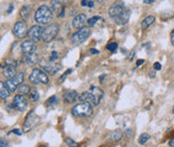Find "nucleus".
Returning <instances> with one entry per match:
<instances>
[{
	"instance_id": "obj_16",
	"label": "nucleus",
	"mask_w": 174,
	"mask_h": 147,
	"mask_svg": "<svg viewBox=\"0 0 174 147\" xmlns=\"http://www.w3.org/2000/svg\"><path fill=\"white\" fill-rule=\"evenodd\" d=\"M41 68L44 70L46 74L55 75L61 70V66L58 64H41Z\"/></svg>"
},
{
	"instance_id": "obj_23",
	"label": "nucleus",
	"mask_w": 174,
	"mask_h": 147,
	"mask_svg": "<svg viewBox=\"0 0 174 147\" xmlns=\"http://www.w3.org/2000/svg\"><path fill=\"white\" fill-rule=\"evenodd\" d=\"M19 14L23 19H27L29 17V14H30V7L29 6H23V7L20 9Z\"/></svg>"
},
{
	"instance_id": "obj_41",
	"label": "nucleus",
	"mask_w": 174,
	"mask_h": 147,
	"mask_svg": "<svg viewBox=\"0 0 174 147\" xmlns=\"http://www.w3.org/2000/svg\"><path fill=\"white\" fill-rule=\"evenodd\" d=\"M91 53H92L93 54H97V53H99V50H97L96 49H92V50H91Z\"/></svg>"
},
{
	"instance_id": "obj_39",
	"label": "nucleus",
	"mask_w": 174,
	"mask_h": 147,
	"mask_svg": "<svg viewBox=\"0 0 174 147\" xmlns=\"http://www.w3.org/2000/svg\"><path fill=\"white\" fill-rule=\"evenodd\" d=\"M144 3H146V4H151V3H154L156 0H143Z\"/></svg>"
},
{
	"instance_id": "obj_37",
	"label": "nucleus",
	"mask_w": 174,
	"mask_h": 147,
	"mask_svg": "<svg viewBox=\"0 0 174 147\" xmlns=\"http://www.w3.org/2000/svg\"><path fill=\"white\" fill-rule=\"evenodd\" d=\"M89 1L90 0H82V2H81L82 6H89Z\"/></svg>"
},
{
	"instance_id": "obj_22",
	"label": "nucleus",
	"mask_w": 174,
	"mask_h": 147,
	"mask_svg": "<svg viewBox=\"0 0 174 147\" xmlns=\"http://www.w3.org/2000/svg\"><path fill=\"white\" fill-rule=\"evenodd\" d=\"M50 4H51V9H53L54 12L58 13V12L61 11V10H64L61 3L60 1H57V0H51Z\"/></svg>"
},
{
	"instance_id": "obj_3",
	"label": "nucleus",
	"mask_w": 174,
	"mask_h": 147,
	"mask_svg": "<svg viewBox=\"0 0 174 147\" xmlns=\"http://www.w3.org/2000/svg\"><path fill=\"white\" fill-rule=\"evenodd\" d=\"M58 29H60V27H58V25L57 24V23H53V24L47 25L46 27H44L43 31V37H41V40L46 43L53 42V39H54L55 36L57 35Z\"/></svg>"
},
{
	"instance_id": "obj_43",
	"label": "nucleus",
	"mask_w": 174,
	"mask_h": 147,
	"mask_svg": "<svg viewBox=\"0 0 174 147\" xmlns=\"http://www.w3.org/2000/svg\"><path fill=\"white\" fill-rule=\"evenodd\" d=\"M169 145L171 146V147H174V139H171L169 141Z\"/></svg>"
},
{
	"instance_id": "obj_13",
	"label": "nucleus",
	"mask_w": 174,
	"mask_h": 147,
	"mask_svg": "<svg viewBox=\"0 0 174 147\" xmlns=\"http://www.w3.org/2000/svg\"><path fill=\"white\" fill-rule=\"evenodd\" d=\"M62 98H64L65 103L72 104L79 99V94L76 93V91H75V90H68L64 93Z\"/></svg>"
},
{
	"instance_id": "obj_18",
	"label": "nucleus",
	"mask_w": 174,
	"mask_h": 147,
	"mask_svg": "<svg viewBox=\"0 0 174 147\" xmlns=\"http://www.w3.org/2000/svg\"><path fill=\"white\" fill-rule=\"evenodd\" d=\"M23 61H24V63H25V64H31V66H32V64H35L38 61V56H37V53H35L24 54Z\"/></svg>"
},
{
	"instance_id": "obj_12",
	"label": "nucleus",
	"mask_w": 174,
	"mask_h": 147,
	"mask_svg": "<svg viewBox=\"0 0 174 147\" xmlns=\"http://www.w3.org/2000/svg\"><path fill=\"white\" fill-rule=\"evenodd\" d=\"M125 9L126 8H125V6L122 4V3H115V4H113L109 9V15L113 19H115L116 17H118Z\"/></svg>"
},
{
	"instance_id": "obj_35",
	"label": "nucleus",
	"mask_w": 174,
	"mask_h": 147,
	"mask_svg": "<svg viewBox=\"0 0 174 147\" xmlns=\"http://www.w3.org/2000/svg\"><path fill=\"white\" fill-rule=\"evenodd\" d=\"M154 69L156 71H160V70H161V64H160V63H155L154 64Z\"/></svg>"
},
{
	"instance_id": "obj_36",
	"label": "nucleus",
	"mask_w": 174,
	"mask_h": 147,
	"mask_svg": "<svg viewBox=\"0 0 174 147\" xmlns=\"http://www.w3.org/2000/svg\"><path fill=\"white\" fill-rule=\"evenodd\" d=\"M12 132H13V133H15L16 135H19V136L22 134V132L20 131L19 129H13V130H12Z\"/></svg>"
},
{
	"instance_id": "obj_46",
	"label": "nucleus",
	"mask_w": 174,
	"mask_h": 147,
	"mask_svg": "<svg viewBox=\"0 0 174 147\" xmlns=\"http://www.w3.org/2000/svg\"><path fill=\"white\" fill-rule=\"evenodd\" d=\"M104 78H105V75H104V76H102V77H100V81H101V82H103Z\"/></svg>"
},
{
	"instance_id": "obj_5",
	"label": "nucleus",
	"mask_w": 174,
	"mask_h": 147,
	"mask_svg": "<svg viewBox=\"0 0 174 147\" xmlns=\"http://www.w3.org/2000/svg\"><path fill=\"white\" fill-rule=\"evenodd\" d=\"M29 81L32 84H44V85H47L48 82H50L46 72L41 71L40 69H33L32 73L29 76Z\"/></svg>"
},
{
	"instance_id": "obj_48",
	"label": "nucleus",
	"mask_w": 174,
	"mask_h": 147,
	"mask_svg": "<svg viewBox=\"0 0 174 147\" xmlns=\"http://www.w3.org/2000/svg\"><path fill=\"white\" fill-rule=\"evenodd\" d=\"M96 1H97V2H99V3H102V2L104 1V0H96Z\"/></svg>"
},
{
	"instance_id": "obj_8",
	"label": "nucleus",
	"mask_w": 174,
	"mask_h": 147,
	"mask_svg": "<svg viewBox=\"0 0 174 147\" xmlns=\"http://www.w3.org/2000/svg\"><path fill=\"white\" fill-rule=\"evenodd\" d=\"M89 93H90V103L93 104L94 106H98L104 96L103 90L99 87H92L89 90Z\"/></svg>"
},
{
	"instance_id": "obj_30",
	"label": "nucleus",
	"mask_w": 174,
	"mask_h": 147,
	"mask_svg": "<svg viewBox=\"0 0 174 147\" xmlns=\"http://www.w3.org/2000/svg\"><path fill=\"white\" fill-rule=\"evenodd\" d=\"M118 49V43L117 42H110L107 46V50H109L110 52H115Z\"/></svg>"
},
{
	"instance_id": "obj_15",
	"label": "nucleus",
	"mask_w": 174,
	"mask_h": 147,
	"mask_svg": "<svg viewBox=\"0 0 174 147\" xmlns=\"http://www.w3.org/2000/svg\"><path fill=\"white\" fill-rule=\"evenodd\" d=\"M87 21H88V19H87V16L85 14H79L72 20V26L76 29H81L83 27H85Z\"/></svg>"
},
{
	"instance_id": "obj_42",
	"label": "nucleus",
	"mask_w": 174,
	"mask_h": 147,
	"mask_svg": "<svg viewBox=\"0 0 174 147\" xmlns=\"http://www.w3.org/2000/svg\"><path fill=\"white\" fill-rule=\"evenodd\" d=\"M171 42H172L173 46H174V30L171 32Z\"/></svg>"
},
{
	"instance_id": "obj_33",
	"label": "nucleus",
	"mask_w": 174,
	"mask_h": 147,
	"mask_svg": "<svg viewBox=\"0 0 174 147\" xmlns=\"http://www.w3.org/2000/svg\"><path fill=\"white\" fill-rule=\"evenodd\" d=\"M72 69H69V70H68V71H67V72H65V74H64V75H62V76H61V77L60 78V81H61H61H64V80H65V77H67V76H68V75H69V74H71V73H72Z\"/></svg>"
},
{
	"instance_id": "obj_25",
	"label": "nucleus",
	"mask_w": 174,
	"mask_h": 147,
	"mask_svg": "<svg viewBox=\"0 0 174 147\" xmlns=\"http://www.w3.org/2000/svg\"><path fill=\"white\" fill-rule=\"evenodd\" d=\"M17 90L19 91V94H22V95H27V94H30V87L28 85H20L18 87Z\"/></svg>"
},
{
	"instance_id": "obj_10",
	"label": "nucleus",
	"mask_w": 174,
	"mask_h": 147,
	"mask_svg": "<svg viewBox=\"0 0 174 147\" xmlns=\"http://www.w3.org/2000/svg\"><path fill=\"white\" fill-rule=\"evenodd\" d=\"M43 27H41L39 25H33L28 31V36L30 40H32L34 42H39L43 37Z\"/></svg>"
},
{
	"instance_id": "obj_7",
	"label": "nucleus",
	"mask_w": 174,
	"mask_h": 147,
	"mask_svg": "<svg viewBox=\"0 0 174 147\" xmlns=\"http://www.w3.org/2000/svg\"><path fill=\"white\" fill-rule=\"evenodd\" d=\"M23 81H24V74L20 73V74H17L16 76L13 77L12 79H9L8 81H6L5 85L10 92H14L18 89L20 85L22 84Z\"/></svg>"
},
{
	"instance_id": "obj_29",
	"label": "nucleus",
	"mask_w": 174,
	"mask_h": 147,
	"mask_svg": "<svg viewBox=\"0 0 174 147\" xmlns=\"http://www.w3.org/2000/svg\"><path fill=\"white\" fill-rule=\"evenodd\" d=\"M100 18H101V17H100V16H98V15H97V16H94V17L88 19L87 23H88L89 26H94V25H96V23L98 22V20H99Z\"/></svg>"
},
{
	"instance_id": "obj_45",
	"label": "nucleus",
	"mask_w": 174,
	"mask_h": 147,
	"mask_svg": "<svg viewBox=\"0 0 174 147\" xmlns=\"http://www.w3.org/2000/svg\"><path fill=\"white\" fill-rule=\"evenodd\" d=\"M11 10H13V6H10V7H9V10H8V13H10V12H11Z\"/></svg>"
},
{
	"instance_id": "obj_19",
	"label": "nucleus",
	"mask_w": 174,
	"mask_h": 147,
	"mask_svg": "<svg viewBox=\"0 0 174 147\" xmlns=\"http://www.w3.org/2000/svg\"><path fill=\"white\" fill-rule=\"evenodd\" d=\"M2 75L7 79H12L16 76V67H6L4 66V71L2 72Z\"/></svg>"
},
{
	"instance_id": "obj_50",
	"label": "nucleus",
	"mask_w": 174,
	"mask_h": 147,
	"mask_svg": "<svg viewBox=\"0 0 174 147\" xmlns=\"http://www.w3.org/2000/svg\"><path fill=\"white\" fill-rule=\"evenodd\" d=\"M172 111H173V114H174V106H173V110Z\"/></svg>"
},
{
	"instance_id": "obj_28",
	"label": "nucleus",
	"mask_w": 174,
	"mask_h": 147,
	"mask_svg": "<svg viewBox=\"0 0 174 147\" xmlns=\"http://www.w3.org/2000/svg\"><path fill=\"white\" fill-rule=\"evenodd\" d=\"M29 99H30V101H32V102H36L39 100V94H38V92L36 90L31 91L29 94Z\"/></svg>"
},
{
	"instance_id": "obj_44",
	"label": "nucleus",
	"mask_w": 174,
	"mask_h": 147,
	"mask_svg": "<svg viewBox=\"0 0 174 147\" xmlns=\"http://www.w3.org/2000/svg\"><path fill=\"white\" fill-rule=\"evenodd\" d=\"M89 7H94V1H91V0H90L89 1Z\"/></svg>"
},
{
	"instance_id": "obj_11",
	"label": "nucleus",
	"mask_w": 174,
	"mask_h": 147,
	"mask_svg": "<svg viewBox=\"0 0 174 147\" xmlns=\"http://www.w3.org/2000/svg\"><path fill=\"white\" fill-rule=\"evenodd\" d=\"M13 105H14V108H16L18 111L21 112L25 111L27 108V100L24 97V95L22 94L16 95L14 99H13Z\"/></svg>"
},
{
	"instance_id": "obj_14",
	"label": "nucleus",
	"mask_w": 174,
	"mask_h": 147,
	"mask_svg": "<svg viewBox=\"0 0 174 147\" xmlns=\"http://www.w3.org/2000/svg\"><path fill=\"white\" fill-rule=\"evenodd\" d=\"M21 50L24 54L33 53L36 50V43L32 40H26L21 43Z\"/></svg>"
},
{
	"instance_id": "obj_26",
	"label": "nucleus",
	"mask_w": 174,
	"mask_h": 147,
	"mask_svg": "<svg viewBox=\"0 0 174 147\" xmlns=\"http://www.w3.org/2000/svg\"><path fill=\"white\" fill-rule=\"evenodd\" d=\"M149 139H150V135L147 134V133H143V134H141L140 137H139L138 142H139V144H145Z\"/></svg>"
},
{
	"instance_id": "obj_27",
	"label": "nucleus",
	"mask_w": 174,
	"mask_h": 147,
	"mask_svg": "<svg viewBox=\"0 0 174 147\" xmlns=\"http://www.w3.org/2000/svg\"><path fill=\"white\" fill-rule=\"evenodd\" d=\"M57 102H58V99L57 96H53V97L47 99V101L46 102V105L47 107H50V106H54V104H57Z\"/></svg>"
},
{
	"instance_id": "obj_9",
	"label": "nucleus",
	"mask_w": 174,
	"mask_h": 147,
	"mask_svg": "<svg viewBox=\"0 0 174 147\" xmlns=\"http://www.w3.org/2000/svg\"><path fill=\"white\" fill-rule=\"evenodd\" d=\"M38 120H39V118H38L37 116L34 114L33 111H31L29 114L26 116L25 121H24V123H23V128H22L23 132L30 131V130L36 125V123H37Z\"/></svg>"
},
{
	"instance_id": "obj_20",
	"label": "nucleus",
	"mask_w": 174,
	"mask_h": 147,
	"mask_svg": "<svg viewBox=\"0 0 174 147\" xmlns=\"http://www.w3.org/2000/svg\"><path fill=\"white\" fill-rule=\"evenodd\" d=\"M10 96V91L8 90V88L6 87V85L3 83V82H1L0 83V97H1V99H6L8 98Z\"/></svg>"
},
{
	"instance_id": "obj_40",
	"label": "nucleus",
	"mask_w": 174,
	"mask_h": 147,
	"mask_svg": "<svg viewBox=\"0 0 174 147\" xmlns=\"http://www.w3.org/2000/svg\"><path fill=\"white\" fill-rule=\"evenodd\" d=\"M143 63H144V60H138V61H137V64H137V66L139 67V66H140V64H142Z\"/></svg>"
},
{
	"instance_id": "obj_47",
	"label": "nucleus",
	"mask_w": 174,
	"mask_h": 147,
	"mask_svg": "<svg viewBox=\"0 0 174 147\" xmlns=\"http://www.w3.org/2000/svg\"><path fill=\"white\" fill-rule=\"evenodd\" d=\"M150 74H151V77H152V78H154V72H151Z\"/></svg>"
},
{
	"instance_id": "obj_38",
	"label": "nucleus",
	"mask_w": 174,
	"mask_h": 147,
	"mask_svg": "<svg viewBox=\"0 0 174 147\" xmlns=\"http://www.w3.org/2000/svg\"><path fill=\"white\" fill-rule=\"evenodd\" d=\"M0 145H1L0 147H7V143H6L3 139H1L0 140Z\"/></svg>"
},
{
	"instance_id": "obj_34",
	"label": "nucleus",
	"mask_w": 174,
	"mask_h": 147,
	"mask_svg": "<svg viewBox=\"0 0 174 147\" xmlns=\"http://www.w3.org/2000/svg\"><path fill=\"white\" fill-rule=\"evenodd\" d=\"M57 52H53V54H51L50 61H57Z\"/></svg>"
},
{
	"instance_id": "obj_1",
	"label": "nucleus",
	"mask_w": 174,
	"mask_h": 147,
	"mask_svg": "<svg viewBox=\"0 0 174 147\" xmlns=\"http://www.w3.org/2000/svg\"><path fill=\"white\" fill-rule=\"evenodd\" d=\"M34 20L39 24H47L53 20V10L46 5L40 6L34 14Z\"/></svg>"
},
{
	"instance_id": "obj_31",
	"label": "nucleus",
	"mask_w": 174,
	"mask_h": 147,
	"mask_svg": "<svg viewBox=\"0 0 174 147\" xmlns=\"http://www.w3.org/2000/svg\"><path fill=\"white\" fill-rule=\"evenodd\" d=\"M65 142L67 143V144H68L69 147H76V146H78L76 142H75L72 138H68V137L65 138Z\"/></svg>"
},
{
	"instance_id": "obj_4",
	"label": "nucleus",
	"mask_w": 174,
	"mask_h": 147,
	"mask_svg": "<svg viewBox=\"0 0 174 147\" xmlns=\"http://www.w3.org/2000/svg\"><path fill=\"white\" fill-rule=\"evenodd\" d=\"M90 35H91V29H90V27L88 26H85L81 29H78L72 36V44L79 46V44L83 43L90 36Z\"/></svg>"
},
{
	"instance_id": "obj_49",
	"label": "nucleus",
	"mask_w": 174,
	"mask_h": 147,
	"mask_svg": "<svg viewBox=\"0 0 174 147\" xmlns=\"http://www.w3.org/2000/svg\"><path fill=\"white\" fill-rule=\"evenodd\" d=\"M39 147H46V146H44V145H40Z\"/></svg>"
},
{
	"instance_id": "obj_21",
	"label": "nucleus",
	"mask_w": 174,
	"mask_h": 147,
	"mask_svg": "<svg viewBox=\"0 0 174 147\" xmlns=\"http://www.w3.org/2000/svg\"><path fill=\"white\" fill-rule=\"evenodd\" d=\"M155 21V17L153 15H149L147 16L143 21L141 22V27H142V29H146V28H148L149 26H150L153 22Z\"/></svg>"
},
{
	"instance_id": "obj_24",
	"label": "nucleus",
	"mask_w": 174,
	"mask_h": 147,
	"mask_svg": "<svg viewBox=\"0 0 174 147\" xmlns=\"http://www.w3.org/2000/svg\"><path fill=\"white\" fill-rule=\"evenodd\" d=\"M122 137H123V133H122L121 130H115L111 134V139L113 141H120Z\"/></svg>"
},
{
	"instance_id": "obj_2",
	"label": "nucleus",
	"mask_w": 174,
	"mask_h": 147,
	"mask_svg": "<svg viewBox=\"0 0 174 147\" xmlns=\"http://www.w3.org/2000/svg\"><path fill=\"white\" fill-rule=\"evenodd\" d=\"M72 113L76 117H89L93 114V107L89 102H81L72 108Z\"/></svg>"
},
{
	"instance_id": "obj_6",
	"label": "nucleus",
	"mask_w": 174,
	"mask_h": 147,
	"mask_svg": "<svg viewBox=\"0 0 174 147\" xmlns=\"http://www.w3.org/2000/svg\"><path fill=\"white\" fill-rule=\"evenodd\" d=\"M28 28L25 21H17L13 26V33L17 39H24L28 35Z\"/></svg>"
},
{
	"instance_id": "obj_32",
	"label": "nucleus",
	"mask_w": 174,
	"mask_h": 147,
	"mask_svg": "<svg viewBox=\"0 0 174 147\" xmlns=\"http://www.w3.org/2000/svg\"><path fill=\"white\" fill-rule=\"evenodd\" d=\"M4 64L6 67H16V61H14L13 60H10V59H6L4 61Z\"/></svg>"
},
{
	"instance_id": "obj_17",
	"label": "nucleus",
	"mask_w": 174,
	"mask_h": 147,
	"mask_svg": "<svg viewBox=\"0 0 174 147\" xmlns=\"http://www.w3.org/2000/svg\"><path fill=\"white\" fill-rule=\"evenodd\" d=\"M129 18H130V10H128L126 8L119 16H118V17H116L114 20H115V22H116L117 24L125 25L129 21Z\"/></svg>"
}]
</instances>
